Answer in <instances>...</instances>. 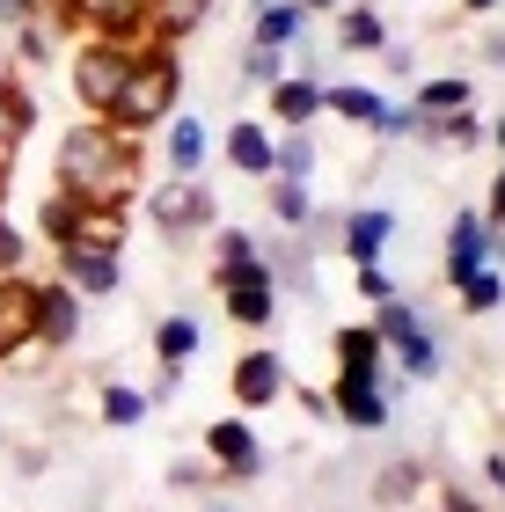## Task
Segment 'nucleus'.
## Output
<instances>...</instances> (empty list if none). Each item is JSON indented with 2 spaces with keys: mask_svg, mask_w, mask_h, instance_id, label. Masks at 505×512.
Wrapping results in <instances>:
<instances>
[{
  "mask_svg": "<svg viewBox=\"0 0 505 512\" xmlns=\"http://www.w3.org/2000/svg\"><path fill=\"white\" fill-rule=\"evenodd\" d=\"M484 220H491V235H505V169L491 176V205H484Z\"/></svg>",
  "mask_w": 505,
  "mask_h": 512,
  "instance_id": "obj_38",
  "label": "nucleus"
},
{
  "mask_svg": "<svg viewBox=\"0 0 505 512\" xmlns=\"http://www.w3.org/2000/svg\"><path fill=\"white\" fill-rule=\"evenodd\" d=\"M337 44H344V52H381V44H388V22H381L374 8H344V15H337Z\"/></svg>",
  "mask_w": 505,
  "mask_h": 512,
  "instance_id": "obj_28",
  "label": "nucleus"
},
{
  "mask_svg": "<svg viewBox=\"0 0 505 512\" xmlns=\"http://www.w3.org/2000/svg\"><path fill=\"white\" fill-rule=\"evenodd\" d=\"M381 59H388V74H396V81H410V74H418V59H410V44H381Z\"/></svg>",
  "mask_w": 505,
  "mask_h": 512,
  "instance_id": "obj_37",
  "label": "nucleus"
},
{
  "mask_svg": "<svg viewBox=\"0 0 505 512\" xmlns=\"http://www.w3.org/2000/svg\"><path fill=\"white\" fill-rule=\"evenodd\" d=\"M125 227H132V220H125V205H88L66 249H110V256H125Z\"/></svg>",
  "mask_w": 505,
  "mask_h": 512,
  "instance_id": "obj_22",
  "label": "nucleus"
},
{
  "mask_svg": "<svg viewBox=\"0 0 505 512\" xmlns=\"http://www.w3.org/2000/svg\"><path fill=\"white\" fill-rule=\"evenodd\" d=\"M227 388H235V403H242V410H271V403H279V395H286L293 381H286V359L257 344V352H242V359H235Z\"/></svg>",
  "mask_w": 505,
  "mask_h": 512,
  "instance_id": "obj_10",
  "label": "nucleus"
},
{
  "mask_svg": "<svg viewBox=\"0 0 505 512\" xmlns=\"http://www.w3.org/2000/svg\"><path fill=\"white\" fill-rule=\"evenodd\" d=\"M279 74H286V52H271V44H249V52H242V81L249 88H271Z\"/></svg>",
  "mask_w": 505,
  "mask_h": 512,
  "instance_id": "obj_34",
  "label": "nucleus"
},
{
  "mask_svg": "<svg viewBox=\"0 0 505 512\" xmlns=\"http://www.w3.org/2000/svg\"><path fill=\"white\" fill-rule=\"evenodd\" d=\"M491 220L484 213H454V227H447V286H462V278H476L491 264Z\"/></svg>",
  "mask_w": 505,
  "mask_h": 512,
  "instance_id": "obj_14",
  "label": "nucleus"
},
{
  "mask_svg": "<svg viewBox=\"0 0 505 512\" xmlns=\"http://www.w3.org/2000/svg\"><path fill=\"white\" fill-rule=\"evenodd\" d=\"M410 103H418L425 118H447V110H469L476 103V88H469V74H432V81L410 88Z\"/></svg>",
  "mask_w": 505,
  "mask_h": 512,
  "instance_id": "obj_25",
  "label": "nucleus"
},
{
  "mask_svg": "<svg viewBox=\"0 0 505 512\" xmlns=\"http://www.w3.org/2000/svg\"><path fill=\"white\" fill-rule=\"evenodd\" d=\"M220 147H227V169H242V176H264L271 183V169H279V132H271L264 118H235Z\"/></svg>",
  "mask_w": 505,
  "mask_h": 512,
  "instance_id": "obj_12",
  "label": "nucleus"
},
{
  "mask_svg": "<svg viewBox=\"0 0 505 512\" xmlns=\"http://www.w3.org/2000/svg\"><path fill=\"white\" fill-rule=\"evenodd\" d=\"M381 103H388L381 88H359V81L323 88V110H337V118H352V125H374V110H381Z\"/></svg>",
  "mask_w": 505,
  "mask_h": 512,
  "instance_id": "obj_29",
  "label": "nucleus"
},
{
  "mask_svg": "<svg viewBox=\"0 0 505 512\" xmlns=\"http://www.w3.org/2000/svg\"><path fill=\"white\" fill-rule=\"evenodd\" d=\"M198 315H162L154 322V359L162 366H191V352H198Z\"/></svg>",
  "mask_w": 505,
  "mask_h": 512,
  "instance_id": "obj_26",
  "label": "nucleus"
},
{
  "mask_svg": "<svg viewBox=\"0 0 505 512\" xmlns=\"http://www.w3.org/2000/svg\"><path fill=\"white\" fill-rule=\"evenodd\" d=\"M484 476H491V491L505 498V454H491V461H484Z\"/></svg>",
  "mask_w": 505,
  "mask_h": 512,
  "instance_id": "obj_42",
  "label": "nucleus"
},
{
  "mask_svg": "<svg viewBox=\"0 0 505 512\" xmlns=\"http://www.w3.org/2000/svg\"><path fill=\"white\" fill-rule=\"evenodd\" d=\"M147 8L154 0H59V22L66 30H81V37H132V30H147Z\"/></svg>",
  "mask_w": 505,
  "mask_h": 512,
  "instance_id": "obj_9",
  "label": "nucleus"
},
{
  "mask_svg": "<svg viewBox=\"0 0 505 512\" xmlns=\"http://www.w3.org/2000/svg\"><path fill=\"white\" fill-rule=\"evenodd\" d=\"M30 15H44V0H0V22H8V30H15V22H30Z\"/></svg>",
  "mask_w": 505,
  "mask_h": 512,
  "instance_id": "obj_40",
  "label": "nucleus"
},
{
  "mask_svg": "<svg viewBox=\"0 0 505 512\" xmlns=\"http://www.w3.org/2000/svg\"><path fill=\"white\" fill-rule=\"evenodd\" d=\"M381 337H374V322H344L337 330V366H381Z\"/></svg>",
  "mask_w": 505,
  "mask_h": 512,
  "instance_id": "obj_32",
  "label": "nucleus"
},
{
  "mask_svg": "<svg viewBox=\"0 0 505 512\" xmlns=\"http://www.w3.org/2000/svg\"><path fill=\"white\" fill-rule=\"evenodd\" d=\"M169 395H183V366H162V381L147 388V403H169Z\"/></svg>",
  "mask_w": 505,
  "mask_h": 512,
  "instance_id": "obj_39",
  "label": "nucleus"
},
{
  "mask_svg": "<svg viewBox=\"0 0 505 512\" xmlns=\"http://www.w3.org/2000/svg\"><path fill=\"white\" fill-rule=\"evenodd\" d=\"M454 293H462V315H491L498 300H505V271H491V264H484L476 278H462Z\"/></svg>",
  "mask_w": 505,
  "mask_h": 512,
  "instance_id": "obj_33",
  "label": "nucleus"
},
{
  "mask_svg": "<svg viewBox=\"0 0 505 512\" xmlns=\"http://www.w3.org/2000/svg\"><path fill=\"white\" fill-rule=\"evenodd\" d=\"M162 161H169V176H198L205 161H213V132H205V118H169V132H162Z\"/></svg>",
  "mask_w": 505,
  "mask_h": 512,
  "instance_id": "obj_18",
  "label": "nucleus"
},
{
  "mask_svg": "<svg viewBox=\"0 0 505 512\" xmlns=\"http://www.w3.org/2000/svg\"><path fill=\"white\" fill-rule=\"evenodd\" d=\"M176 103H183L176 44H140V52H132V74L118 88V103H110V125L140 139V132H154L162 118H176Z\"/></svg>",
  "mask_w": 505,
  "mask_h": 512,
  "instance_id": "obj_2",
  "label": "nucleus"
},
{
  "mask_svg": "<svg viewBox=\"0 0 505 512\" xmlns=\"http://www.w3.org/2000/svg\"><path fill=\"white\" fill-rule=\"evenodd\" d=\"M484 59H491V66H505V30H498V37H484Z\"/></svg>",
  "mask_w": 505,
  "mask_h": 512,
  "instance_id": "obj_43",
  "label": "nucleus"
},
{
  "mask_svg": "<svg viewBox=\"0 0 505 512\" xmlns=\"http://www.w3.org/2000/svg\"><path fill=\"white\" fill-rule=\"evenodd\" d=\"M271 227H279V235H308V227H315V198H308V183L271 176Z\"/></svg>",
  "mask_w": 505,
  "mask_h": 512,
  "instance_id": "obj_23",
  "label": "nucleus"
},
{
  "mask_svg": "<svg viewBox=\"0 0 505 512\" xmlns=\"http://www.w3.org/2000/svg\"><path fill=\"white\" fill-rule=\"evenodd\" d=\"M301 8H308V15H337V8H344V0H301Z\"/></svg>",
  "mask_w": 505,
  "mask_h": 512,
  "instance_id": "obj_44",
  "label": "nucleus"
},
{
  "mask_svg": "<svg viewBox=\"0 0 505 512\" xmlns=\"http://www.w3.org/2000/svg\"><path fill=\"white\" fill-rule=\"evenodd\" d=\"M264 103H271V118H279V132H301L323 118V81L315 74H279L264 88Z\"/></svg>",
  "mask_w": 505,
  "mask_h": 512,
  "instance_id": "obj_16",
  "label": "nucleus"
},
{
  "mask_svg": "<svg viewBox=\"0 0 505 512\" xmlns=\"http://www.w3.org/2000/svg\"><path fill=\"white\" fill-rule=\"evenodd\" d=\"M30 132H37V96L22 88V74H0V154H22L30 147Z\"/></svg>",
  "mask_w": 505,
  "mask_h": 512,
  "instance_id": "obj_17",
  "label": "nucleus"
},
{
  "mask_svg": "<svg viewBox=\"0 0 505 512\" xmlns=\"http://www.w3.org/2000/svg\"><path fill=\"white\" fill-rule=\"evenodd\" d=\"M213 8H220V0H154V8H147V30L162 37V44L198 37L205 22H213Z\"/></svg>",
  "mask_w": 505,
  "mask_h": 512,
  "instance_id": "obj_21",
  "label": "nucleus"
},
{
  "mask_svg": "<svg viewBox=\"0 0 505 512\" xmlns=\"http://www.w3.org/2000/svg\"><path fill=\"white\" fill-rule=\"evenodd\" d=\"M337 242H344L352 264H381V249L396 242V213H388V205H359V213L337 220Z\"/></svg>",
  "mask_w": 505,
  "mask_h": 512,
  "instance_id": "obj_15",
  "label": "nucleus"
},
{
  "mask_svg": "<svg viewBox=\"0 0 505 512\" xmlns=\"http://www.w3.org/2000/svg\"><path fill=\"white\" fill-rule=\"evenodd\" d=\"M140 183H147V154L110 118H81L59 139V191H74L88 205H132Z\"/></svg>",
  "mask_w": 505,
  "mask_h": 512,
  "instance_id": "obj_1",
  "label": "nucleus"
},
{
  "mask_svg": "<svg viewBox=\"0 0 505 512\" xmlns=\"http://www.w3.org/2000/svg\"><path fill=\"white\" fill-rule=\"evenodd\" d=\"M330 410H337V425H352V432H381L388 425V374L381 366H337V388H330Z\"/></svg>",
  "mask_w": 505,
  "mask_h": 512,
  "instance_id": "obj_6",
  "label": "nucleus"
},
{
  "mask_svg": "<svg viewBox=\"0 0 505 512\" xmlns=\"http://www.w3.org/2000/svg\"><path fill=\"white\" fill-rule=\"evenodd\" d=\"M301 410H308V417H337V410H330V395H323V388H301Z\"/></svg>",
  "mask_w": 505,
  "mask_h": 512,
  "instance_id": "obj_41",
  "label": "nucleus"
},
{
  "mask_svg": "<svg viewBox=\"0 0 505 512\" xmlns=\"http://www.w3.org/2000/svg\"><path fill=\"white\" fill-rule=\"evenodd\" d=\"M205 512H242V505H227V498H213V505H205Z\"/></svg>",
  "mask_w": 505,
  "mask_h": 512,
  "instance_id": "obj_46",
  "label": "nucleus"
},
{
  "mask_svg": "<svg viewBox=\"0 0 505 512\" xmlns=\"http://www.w3.org/2000/svg\"><path fill=\"white\" fill-rule=\"evenodd\" d=\"M491 139H498V154H505V118H498V125H491Z\"/></svg>",
  "mask_w": 505,
  "mask_h": 512,
  "instance_id": "obj_47",
  "label": "nucleus"
},
{
  "mask_svg": "<svg viewBox=\"0 0 505 512\" xmlns=\"http://www.w3.org/2000/svg\"><path fill=\"white\" fill-rule=\"evenodd\" d=\"M59 278H66L81 300H110V293L125 286V264H118L110 249H59Z\"/></svg>",
  "mask_w": 505,
  "mask_h": 512,
  "instance_id": "obj_13",
  "label": "nucleus"
},
{
  "mask_svg": "<svg viewBox=\"0 0 505 512\" xmlns=\"http://www.w3.org/2000/svg\"><path fill=\"white\" fill-rule=\"evenodd\" d=\"M81 337V293L66 278H37V344L44 352H66Z\"/></svg>",
  "mask_w": 505,
  "mask_h": 512,
  "instance_id": "obj_11",
  "label": "nucleus"
},
{
  "mask_svg": "<svg viewBox=\"0 0 505 512\" xmlns=\"http://www.w3.org/2000/svg\"><path fill=\"white\" fill-rule=\"evenodd\" d=\"M22 256H30V235H22V227L0 213V271H22Z\"/></svg>",
  "mask_w": 505,
  "mask_h": 512,
  "instance_id": "obj_35",
  "label": "nucleus"
},
{
  "mask_svg": "<svg viewBox=\"0 0 505 512\" xmlns=\"http://www.w3.org/2000/svg\"><path fill=\"white\" fill-rule=\"evenodd\" d=\"M147 220L162 227V242H191L205 227H220V205L198 176H169L162 191H147Z\"/></svg>",
  "mask_w": 505,
  "mask_h": 512,
  "instance_id": "obj_5",
  "label": "nucleus"
},
{
  "mask_svg": "<svg viewBox=\"0 0 505 512\" xmlns=\"http://www.w3.org/2000/svg\"><path fill=\"white\" fill-rule=\"evenodd\" d=\"M132 74V44L118 37H88L74 52V103L88 110V118H110V103H118V88Z\"/></svg>",
  "mask_w": 505,
  "mask_h": 512,
  "instance_id": "obj_4",
  "label": "nucleus"
},
{
  "mask_svg": "<svg viewBox=\"0 0 505 512\" xmlns=\"http://www.w3.org/2000/svg\"><path fill=\"white\" fill-rule=\"evenodd\" d=\"M96 410H103V425H110V432H132V425H140V417H147L154 403H147V388H132V381H103Z\"/></svg>",
  "mask_w": 505,
  "mask_h": 512,
  "instance_id": "obj_27",
  "label": "nucleus"
},
{
  "mask_svg": "<svg viewBox=\"0 0 505 512\" xmlns=\"http://www.w3.org/2000/svg\"><path fill=\"white\" fill-rule=\"evenodd\" d=\"M249 44H271V52L308 44V8H301V0H257V30H249Z\"/></svg>",
  "mask_w": 505,
  "mask_h": 512,
  "instance_id": "obj_19",
  "label": "nucleus"
},
{
  "mask_svg": "<svg viewBox=\"0 0 505 512\" xmlns=\"http://www.w3.org/2000/svg\"><path fill=\"white\" fill-rule=\"evenodd\" d=\"M315 161H323V147L308 139V125H301V132H279V169H271V176L308 183V176H315Z\"/></svg>",
  "mask_w": 505,
  "mask_h": 512,
  "instance_id": "obj_30",
  "label": "nucleus"
},
{
  "mask_svg": "<svg viewBox=\"0 0 505 512\" xmlns=\"http://www.w3.org/2000/svg\"><path fill=\"white\" fill-rule=\"evenodd\" d=\"M52 52H59V22H44V15L15 22V59H22V66H44Z\"/></svg>",
  "mask_w": 505,
  "mask_h": 512,
  "instance_id": "obj_31",
  "label": "nucleus"
},
{
  "mask_svg": "<svg viewBox=\"0 0 505 512\" xmlns=\"http://www.w3.org/2000/svg\"><path fill=\"white\" fill-rule=\"evenodd\" d=\"M205 461L227 476V483H257L264 476V439L249 417H213L205 425Z\"/></svg>",
  "mask_w": 505,
  "mask_h": 512,
  "instance_id": "obj_7",
  "label": "nucleus"
},
{
  "mask_svg": "<svg viewBox=\"0 0 505 512\" xmlns=\"http://www.w3.org/2000/svg\"><path fill=\"white\" fill-rule=\"evenodd\" d=\"M81 213H88V198H74V191H59V183H52V198L37 205V235L52 249H66V242H74V227H81Z\"/></svg>",
  "mask_w": 505,
  "mask_h": 512,
  "instance_id": "obj_24",
  "label": "nucleus"
},
{
  "mask_svg": "<svg viewBox=\"0 0 505 512\" xmlns=\"http://www.w3.org/2000/svg\"><path fill=\"white\" fill-rule=\"evenodd\" d=\"M462 8H469V15H491V8H505V0H462Z\"/></svg>",
  "mask_w": 505,
  "mask_h": 512,
  "instance_id": "obj_45",
  "label": "nucleus"
},
{
  "mask_svg": "<svg viewBox=\"0 0 505 512\" xmlns=\"http://www.w3.org/2000/svg\"><path fill=\"white\" fill-rule=\"evenodd\" d=\"M220 308H227V322H242V330H264V322L279 315V278H242V286H220Z\"/></svg>",
  "mask_w": 505,
  "mask_h": 512,
  "instance_id": "obj_20",
  "label": "nucleus"
},
{
  "mask_svg": "<svg viewBox=\"0 0 505 512\" xmlns=\"http://www.w3.org/2000/svg\"><path fill=\"white\" fill-rule=\"evenodd\" d=\"M359 293H366V300H374V308H381V300L396 293V278H388L381 264H359Z\"/></svg>",
  "mask_w": 505,
  "mask_h": 512,
  "instance_id": "obj_36",
  "label": "nucleus"
},
{
  "mask_svg": "<svg viewBox=\"0 0 505 512\" xmlns=\"http://www.w3.org/2000/svg\"><path fill=\"white\" fill-rule=\"evenodd\" d=\"M37 344V278L0 271V366Z\"/></svg>",
  "mask_w": 505,
  "mask_h": 512,
  "instance_id": "obj_8",
  "label": "nucleus"
},
{
  "mask_svg": "<svg viewBox=\"0 0 505 512\" xmlns=\"http://www.w3.org/2000/svg\"><path fill=\"white\" fill-rule=\"evenodd\" d=\"M374 337H381V352L396 359L410 381H432V374H440V344H432V322H425L418 308H410L403 293H388V300H381Z\"/></svg>",
  "mask_w": 505,
  "mask_h": 512,
  "instance_id": "obj_3",
  "label": "nucleus"
}]
</instances>
